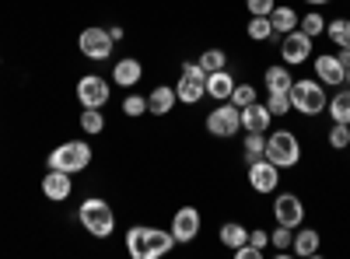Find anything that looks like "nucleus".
<instances>
[{"mask_svg": "<svg viewBox=\"0 0 350 259\" xmlns=\"http://www.w3.org/2000/svg\"><path fill=\"white\" fill-rule=\"evenodd\" d=\"M175 249V235L168 228H154V224H133L126 232V252L133 259H161Z\"/></svg>", "mask_w": 350, "mask_h": 259, "instance_id": "obj_1", "label": "nucleus"}, {"mask_svg": "<svg viewBox=\"0 0 350 259\" xmlns=\"http://www.w3.org/2000/svg\"><path fill=\"white\" fill-rule=\"evenodd\" d=\"M77 221H81V228H84L92 238H109V235L116 232V210L109 207V200H102V196L81 200Z\"/></svg>", "mask_w": 350, "mask_h": 259, "instance_id": "obj_2", "label": "nucleus"}, {"mask_svg": "<svg viewBox=\"0 0 350 259\" xmlns=\"http://www.w3.org/2000/svg\"><path fill=\"white\" fill-rule=\"evenodd\" d=\"M46 165L56 168V172H67V176L88 172V168H92V144H88V140H64L60 148L49 151Z\"/></svg>", "mask_w": 350, "mask_h": 259, "instance_id": "obj_3", "label": "nucleus"}, {"mask_svg": "<svg viewBox=\"0 0 350 259\" xmlns=\"http://www.w3.org/2000/svg\"><path fill=\"white\" fill-rule=\"evenodd\" d=\"M326 84L319 77H301L291 84V109L301 112V116H319V112H326Z\"/></svg>", "mask_w": 350, "mask_h": 259, "instance_id": "obj_4", "label": "nucleus"}, {"mask_svg": "<svg viewBox=\"0 0 350 259\" xmlns=\"http://www.w3.org/2000/svg\"><path fill=\"white\" fill-rule=\"evenodd\" d=\"M267 161H273L280 172L295 168L301 161V140H298V133H291V130L267 133Z\"/></svg>", "mask_w": 350, "mask_h": 259, "instance_id": "obj_5", "label": "nucleus"}, {"mask_svg": "<svg viewBox=\"0 0 350 259\" xmlns=\"http://www.w3.org/2000/svg\"><path fill=\"white\" fill-rule=\"evenodd\" d=\"M175 98L183 105H196L207 98V70L200 64H183L179 81H175Z\"/></svg>", "mask_w": 350, "mask_h": 259, "instance_id": "obj_6", "label": "nucleus"}, {"mask_svg": "<svg viewBox=\"0 0 350 259\" xmlns=\"http://www.w3.org/2000/svg\"><path fill=\"white\" fill-rule=\"evenodd\" d=\"M203 126H207L211 137H221V140L235 137L242 130V109L231 105V102H217V109L207 112V123H203Z\"/></svg>", "mask_w": 350, "mask_h": 259, "instance_id": "obj_7", "label": "nucleus"}, {"mask_svg": "<svg viewBox=\"0 0 350 259\" xmlns=\"http://www.w3.org/2000/svg\"><path fill=\"white\" fill-rule=\"evenodd\" d=\"M77 49H81L84 60H95V64H102V60H109V56H112L116 42H112V36H109V28L92 25V28H84V32L77 36Z\"/></svg>", "mask_w": 350, "mask_h": 259, "instance_id": "obj_8", "label": "nucleus"}, {"mask_svg": "<svg viewBox=\"0 0 350 259\" xmlns=\"http://www.w3.org/2000/svg\"><path fill=\"white\" fill-rule=\"evenodd\" d=\"M74 95H77L81 109H105V102L112 95V81L102 77V74H84L77 81V92Z\"/></svg>", "mask_w": 350, "mask_h": 259, "instance_id": "obj_9", "label": "nucleus"}, {"mask_svg": "<svg viewBox=\"0 0 350 259\" xmlns=\"http://www.w3.org/2000/svg\"><path fill=\"white\" fill-rule=\"evenodd\" d=\"M200 228H203V214L196 207H179V210L172 214L168 232L175 235V245H189L200 235Z\"/></svg>", "mask_w": 350, "mask_h": 259, "instance_id": "obj_10", "label": "nucleus"}, {"mask_svg": "<svg viewBox=\"0 0 350 259\" xmlns=\"http://www.w3.org/2000/svg\"><path fill=\"white\" fill-rule=\"evenodd\" d=\"M308 56H312V39L301 32V28H295V32L280 36V60H284L287 67H301V64H308Z\"/></svg>", "mask_w": 350, "mask_h": 259, "instance_id": "obj_11", "label": "nucleus"}, {"mask_svg": "<svg viewBox=\"0 0 350 259\" xmlns=\"http://www.w3.org/2000/svg\"><path fill=\"white\" fill-rule=\"evenodd\" d=\"M273 221L284 224V228H301V221H305L301 196H295V193H277V200H273Z\"/></svg>", "mask_w": 350, "mask_h": 259, "instance_id": "obj_12", "label": "nucleus"}, {"mask_svg": "<svg viewBox=\"0 0 350 259\" xmlns=\"http://www.w3.org/2000/svg\"><path fill=\"white\" fill-rule=\"evenodd\" d=\"M249 186L256 189V193H277V186H280V168L273 165V161H267V158H259V161H252L249 165Z\"/></svg>", "mask_w": 350, "mask_h": 259, "instance_id": "obj_13", "label": "nucleus"}, {"mask_svg": "<svg viewBox=\"0 0 350 259\" xmlns=\"http://www.w3.org/2000/svg\"><path fill=\"white\" fill-rule=\"evenodd\" d=\"M70 193H74V179L67 176V172L49 168L46 176H42V196L49 200V204H67Z\"/></svg>", "mask_w": 350, "mask_h": 259, "instance_id": "obj_14", "label": "nucleus"}, {"mask_svg": "<svg viewBox=\"0 0 350 259\" xmlns=\"http://www.w3.org/2000/svg\"><path fill=\"white\" fill-rule=\"evenodd\" d=\"M315 77L326 84V88H340L343 77H347V67L340 64L336 53H319L315 56Z\"/></svg>", "mask_w": 350, "mask_h": 259, "instance_id": "obj_15", "label": "nucleus"}, {"mask_svg": "<svg viewBox=\"0 0 350 259\" xmlns=\"http://www.w3.org/2000/svg\"><path fill=\"white\" fill-rule=\"evenodd\" d=\"M273 126V112L267 109V102H252L242 109V130L245 133H267Z\"/></svg>", "mask_w": 350, "mask_h": 259, "instance_id": "obj_16", "label": "nucleus"}, {"mask_svg": "<svg viewBox=\"0 0 350 259\" xmlns=\"http://www.w3.org/2000/svg\"><path fill=\"white\" fill-rule=\"evenodd\" d=\"M140 77H144V67H140V60L137 56H123V60H116L112 64V84H120V88H137L140 84Z\"/></svg>", "mask_w": 350, "mask_h": 259, "instance_id": "obj_17", "label": "nucleus"}, {"mask_svg": "<svg viewBox=\"0 0 350 259\" xmlns=\"http://www.w3.org/2000/svg\"><path fill=\"white\" fill-rule=\"evenodd\" d=\"M323 249V235L315 228H295V242H291V256H301V259H312Z\"/></svg>", "mask_w": 350, "mask_h": 259, "instance_id": "obj_18", "label": "nucleus"}, {"mask_svg": "<svg viewBox=\"0 0 350 259\" xmlns=\"http://www.w3.org/2000/svg\"><path fill=\"white\" fill-rule=\"evenodd\" d=\"M235 77H231V70L228 67H221V70H214V74H207V98H214V102H228L231 98V92H235Z\"/></svg>", "mask_w": 350, "mask_h": 259, "instance_id": "obj_19", "label": "nucleus"}, {"mask_svg": "<svg viewBox=\"0 0 350 259\" xmlns=\"http://www.w3.org/2000/svg\"><path fill=\"white\" fill-rule=\"evenodd\" d=\"M291 84H295V77H291L287 64H273V67H267V74H262V88H267V95L291 92Z\"/></svg>", "mask_w": 350, "mask_h": 259, "instance_id": "obj_20", "label": "nucleus"}, {"mask_svg": "<svg viewBox=\"0 0 350 259\" xmlns=\"http://www.w3.org/2000/svg\"><path fill=\"white\" fill-rule=\"evenodd\" d=\"M175 102H179V98H175L172 84H158V88L148 95V112H151V116H168V112L175 109Z\"/></svg>", "mask_w": 350, "mask_h": 259, "instance_id": "obj_21", "label": "nucleus"}, {"mask_svg": "<svg viewBox=\"0 0 350 259\" xmlns=\"http://www.w3.org/2000/svg\"><path fill=\"white\" fill-rule=\"evenodd\" d=\"M267 18H270V25H273V36H287V32H295L298 21H301V14H298L295 8H287V4H277Z\"/></svg>", "mask_w": 350, "mask_h": 259, "instance_id": "obj_22", "label": "nucleus"}, {"mask_svg": "<svg viewBox=\"0 0 350 259\" xmlns=\"http://www.w3.org/2000/svg\"><path fill=\"white\" fill-rule=\"evenodd\" d=\"M326 112H329L333 123H350V88H347V84H340L336 95H329Z\"/></svg>", "mask_w": 350, "mask_h": 259, "instance_id": "obj_23", "label": "nucleus"}, {"mask_svg": "<svg viewBox=\"0 0 350 259\" xmlns=\"http://www.w3.org/2000/svg\"><path fill=\"white\" fill-rule=\"evenodd\" d=\"M245 242H249V228H245V224H239V221L221 224V245H224V249H239V245H245Z\"/></svg>", "mask_w": 350, "mask_h": 259, "instance_id": "obj_24", "label": "nucleus"}, {"mask_svg": "<svg viewBox=\"0 0 350 259\" xmlns=\"http://www.w3.org/2000/svg\"><path fill=\"white\" fill-rule=\"evenodd\" d=\"M326 36L336 49H350V18H333L326 21Z\"/></svg>", "mask_w": 350, "mask_h": 259, "instance_id": "obj_25", "label": "nucleus"}, {"mask_svg": "<svg viewBox=\"0 0 350 259\" xmlns=\"http://www.w3.org/2000/svg\"><path fill=\"white\" fill-rule=\"evenodd\" d=\"M242 151H245V165L267 158V133H245L242 140Z\"/></svg>", "mask_w": 350, "mask_h": 259, "instance_id": "obj_26", "label": "nucleus"}, {"mask_svg": "<svg viewBox=\"0 0 350 259\" xmlns=\"http://www.w3.org/2000/svg\"><path fill=\"white\" fill-rule=\"evenodd\" d=\"M245 36H249L252 42H267V39H273V25H270V18L252 14L249 25H245Z\"/></svg>", "mask_w": 350, "mask_h": 259, "instance_id": "obj_27", "label": "nucleus"}, {"mask_svg": "<svg viewBox=\"0 0 350 259\" xmlns=\"http://www.w3.org/2000/svg\"><path fill=\"white\" fill-rule=\"evenodd\" d=\"M291 242H295V228H284V224H277L273 232H270V245H273V252H277L280 259H287Z\"/></svg>", "mask_w": 350, "mask_h": 259, "instance_id": "obj_28", "label": "nucleus"}, {"mask_svg": "<svg viewBox=\"0 0 350 259\" xmlns=\"http://www.w3.org/2000/svg\"><path fill=\"white\" fill-rule=\"evenodd\" d=\"M81 130L88 137H98L105 130V116H102V109H81Z\"/></svg>", "mask_w": 350, "mask_h": 259, "instance_id": "obj_29", "label": "nucleus"}, {"mask_svg": "<svg viewBox=\"0 0 350 259\" xmlns=\"http://www.w3.org/2000/svg\"><path fill=\"white\" fill-rule=\"evenodd\" d=\"M228 102H231V105H239V109H245V105L259 102L256 84H249V81H239V84H235V92H231V98H228Z\"/></svg>", "mask_w": 350, "mask_h": 259, "instance_id": "obj_30", "label": "nucleus"}, {"mask_svg": "<svg viewBox=\"0 0 350 259\" xmlns=\"http://www.w3.org/2000/svg\"><path fill=\"white\" fill-rule=\"evenodd\" d=\"M298 28L308 36V39H319L326 32V18L319 14V11H308V14H301V21H298Z\"/></svg>", "mask_w": 350, "mask_h": 259, "instance_id": "obj_31", "label": "nucleus"}, {"mask_svg": "<svg viewBox=\"0 0 350 259\" xmlns=\"http://www.w3.org/2000/svg\"><path fill=\"white\" fill-rule=\"evenodd\" d=\"M196 64H200L203 70H207V74H214V70L228 67V53H224V49H203Z\"/></svg>", "mask_w": 350, "mask_h": 259, "instance_id": "obj_32", "label": "nucleus"}, {"mask_svg": "<svg viewBox=\"0 0 350 259\" xmlns=\"http://www.w3.org/2000/svg\"><path fill=\"white\" fill-rule=\"evenodd\" d=\"M326 140H329L333 151H347V148H350V123H333Z\"/></svg>", "mask_w": 350, "mask_h": 259, "instance_id": "obj_33", "label": "nucleus"}, {"mask_svg": "<svg viewBox=\"0 0 350 259\" xmlns=\"http://www.w3.org/2000/svg\"><path fill=\"white\" fill-rule=\"evenodd\" d=\"M144 112H148V95H126L123 98V116L137 120V116H144Z\"/></svg>", "mask_w": 350, "mask_h": 259, "instance_id": "obj_34", "label": "nucleus"}, {"mask_svg": "<svg viewBox=\"0 0 350 259\" xmlns=\"http://www.w3.org/2000/svg\"><path fill=\"white\" fill-rule=\"evenodd\" d=\"M267 109L273 112V120H277V116H287V112H291V92H277V95H267Z\"/></svg>", "mask_w": 350, "mask_h": 259, "instance_id": "obj_35", "label": "nucleus"}, {"mask_svg": "<svg viewBox=\"0 0 350 259\" xmlns=\"http://www.w3.org/2000/svg\"><path fill=\"white\" fill-rule=\"evenodd\" d=\"M273 8H277V0H245V11L249 14H262V18H267Z\"/></svg>", "mask_w": 350, "mask_h": 259, "instance_id": "obj_36", "label": "nucleus"}, {"mask_svg": "<svg viewBox=\"0 0 350 259\" xmlns=\"http://www.w3.org/2000/svg\"><path fill=\"white\" fill-rule=\"evenodd\" d=\"M235 252V259H262V249H256L252 242H245V245H239V249H231Z\"/></svg>", "mask_w": 350, "mask_h": 259, "instance_id": "obj_37", "label": "nucleus"}, {"mask_svg": "<svg viewBox=\"0 0 350 259\" xmlns=\"http://www.w3.org/2000/svg\"><path fill=\"white\" fill-rule=\"evenodd\" d=\"M249 242H252L256 249L267 252V249H270V232H262V228H256V232H249Z\"/></svg>", "mask_w": 350, "mask_h": 259, "instance_id": "obj_38", "label": "nucleus"}, {"mask_svg": "<svg viewBox=\"0 0 350 259\" xmlns=\"http://www.w3.org/2000/svg\"><path fill=\"white\" fill-rule=\"evenodd\" d=\"M109 36H112V42H123L126 32H123V25H112V28H109Z\"/></svg>", "mask_w": 350, "mask_h": 259, "instance_id": "obj_39", "label": "nucleus"}, {"mask_svg": "<svg viewBox=\"0 0 350 259\" xmlns=\"http://www.w3.org/2000/svg\"><path fill=\"white\" fill-rule=\"evenodd\" d=\"M336 56H340V64H343V67H350V49H340Z\"/></svg>", "mask_w": 350, "mask_h": 259, "instance_id": "obj_40", "label": "nucleus"}, {"mask_svg": "<svg viewBox=\"0 0 350 259\" xmlns=\"http://www.w3.org/2000/svg\"><path fill=\"white\" fill-rule=\"evenodd\" d=\"M308 8H323V4H329V0H305Z\"/></svg>", "mask_w": 350, "mask_h": 259, "instance_id": "obj_41", "label": "nucleus"}, {"mask_svg": "<svg viewBox=\"0 0 350 259\" xmlns=\"http://www.w3.org/2000/svg\"><path fill=\"white\" fill-rule=\"evenodd\" d=\"M343 84H347V88H350V67H347V77H343Z\"/></svg>", "mask_w": 350, "mask_h": 259, "instance_id": "obj_42", "label": "nucleus"}]
</instances>
